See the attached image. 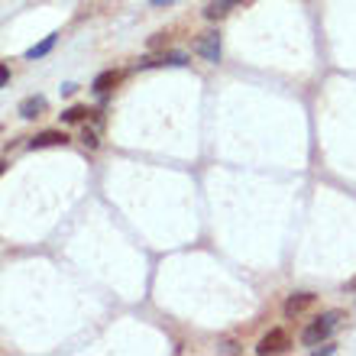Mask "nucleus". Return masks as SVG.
I'll list each match as a JSON object with an SVG mask.
<instances>
[{"label": "nucleus", "mask_w": 356, "mask_h": 356, "mask_svg": "<svg viewBox=\"0 0 356 356\" xmlns=\"http://www.w3.org/2000/svg\"><path fill=\"white\" fill-rule=\"evenodd\" d=\"M10 85V68H7V62L0 65V88H7Z\"/></svg>", "instance_id": "obj_13"}, {"label": "nucleus", "mask_w": 356, "mask_h": 356, "mask_svg": "<svg viewBox=\"0 0 356 356\" xmlns=\"http://www.w3.org/2000/svg\"><path fill=\"white\" fill-rule=\"evenodd\" d=\"M78 140L85 143L88 149H97V143H101V140H97V133H94V130H88V127H85V130H81V136H78Z\"/></svg>", "instance_id": "obj_11"}, {"label": "nucleus", "mask_w": 356, "mask_h": 356, "mask_svg": "<svg viewBox=\"0 0 356 356\" xmlns=\"http://www.w3.org/2000/svg\"><path fill=\"white\" fill-rule=\"evenodd\" d=\"M159 46H169V33H156L149 39V49H159Z\"/></svg>", "instance_id": "obj_12"}, {"label": "nucleus", "mask_w": 356, "mask_h": 356, "mask_svg": "<svg viewBox=\"0 0 356 356\" xmlns=\"http://www.w3.org/2000/svg\"><path fill=\"white\" fill-rule=\"evenodd\" d=\"M49 107V101L42 97V94H33V97H26V101H19L17 113L23 117V120H33V117H39V113Z\"/></svg>", "instance_id": "obj_7"}, {"label": "nucleus", "mask_w": 356, "mask_h": 356, "mask_svg": "<svg viewBox=\"0 0 356 356\" xmlns=\"http://www.w3.org/2000/svg\"><path fill=\"white\" fill-rule=\"evenodd\" d=\"M289 350H291V337H289V330L272 327L269 334H266V337L259 340V347H256V353H259V356H269V353H289Z\"/></svg>", "instance_id": "obj_2"}, {"label": "nucleus", "mask_w": 356, "mask_h": 356, "mask_svg": "<svg viewBox=\"0 0 356 356\" xmlns=\"http://www.w3.org/2000/svg\"><path fill=\"white\" fill-rule=\"evenodd\" d=\"M343 321H347V314H343V311H324L321 318H314L308 327H305L301 343H305V347H321V343H324V340H327L330 334L343 324Z\"/></svg>", "instance_id": "obj_1"}, {"label": "nucleus", "mask_w": 356, "mask_h": 356, "mask_svg": "<svg viewBox=\"0 0 356 356\" xmlns=\"http://www.w3.org/2000/svg\"><path fill=\"white\" fill-rule=\"evenodd\" d=\"M68 136L58 130H46V133H36L33 140H29V149H49V146H65Z\"/></svg>", "instance_id": "obj_6"}, {"label": "nucleus", "mask_w": 356, "mask_h": 356, "mask_svg": "<svg viewBox=\"0 0 356 356\" xmlns=\"http://www.w3.org/2000/svg\"><path fill=\"white\" fill-rule=\"evenodd\" d=\"M314 301L318 298H314L311 291H295V295H289V301H285V318H298V314H305Z\"/></svg>", "instance_id": "obj_4"}, {"label": "nucleus", "mask_w": 356, "mask_h": 356, "mask_svg": "<svg viewBox=\"0 0 356 356\" xmlns=\"http://www.w3.org/2000/svg\"><path fill=\"white\" fill-rule=\"evenodd\" d=\"M152 3H156V7H162V3H172V0H152Z\"/></svg>", "instance_id": "obj_14"}, {"label": "nucleus", "mask_w": 356, "mask_h": 356, "mask_svg": "<svg viewBox=\"0 0 356 356\" xmlns=\"http://www.w3.org/2000/svg\"><path fill=\"white\" fill-rule=\"evenodd\" d=\"M56 33H49V36L46 39H42V42H39V46H33V49H29V52H26V58H42V56H49V52H52V46H56Z\"/></svg>", "instance_id": "obj_9"}, {"label": "nucleus", "mask_w": 356, "mask_h": 356, "mask_svg": "<svg viewBox=\"0 0 356 356\" xmlns=\"http://www.w3.org/2000/svg\"><path fill=\"white\" fill-rule=\"evenodd\" d=\"M117 85H120V72H113V68H111V72H101V75L94 78L91 88H94L97 94H107L111 88H117Z\"/></svg>", "instance_id": "obj_8"}, {"label": "nucleus", "mask_w": 356, "mask_h": 356, "mask_svg": "<svg viewBox=\"0 0 356 356\" xmlns=\"http://www.w3.org/2000/svg\"><path fill=\"white\" fill-rule=\"evenodd\" d=\"M162 65H188V56L185 52H162V56H149L140 62V68H162Z\"/></svg>", "instance_id": "obj_5"}, {"label": "nucleus", "mask_w": 356, "mask_h": 356, "mask_svg": "<svg viewBox=\"0 0 356 356\" xmlns=\"http://www.w3.org/2000/svg\"><path fill=\"white\" fill-rule=\"evenodd\" d=\"M88 107H68V111H62V123H81L88 120Z\"/></svg>", "instance_id": "obj_10"}, {"label": "nucleus", "mask_w": 356, "mask_h": 356, "mask_svg": "<svg viewBox=\"0 0 356 356\" xmlns=\"http://www.w3.org/2000/svg\"><path fill=\"white\" fill-rule=\"evenodd\" d=\"M197 56L217 65L220 62V33H204V36L197 39Z\"/></svg>", "instance_id": "obj_3"}]
</instances>
